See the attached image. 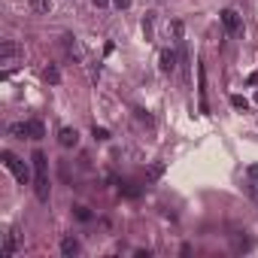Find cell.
<instances>
[{
  "label": "cell",
  "instance_id": "obj_1",
  "mask_svg": "<svg viewBox=\"0 0 258 258\" xmlns=\"http://www.w3.org/2000/svg\"><path fill=\"white\" fill-rule=\"evenodd\" d=\"M34 170H37V179H34V185H37V201H49V176H46V155L37 149L34 152Z\"/></svg>",
  "mask_w": 258,
  "mask_h": 258
},
{
  "label": "cell",
  "instance_id": "obj_2",
  "mask_svg": "<svg viewBox=\"0 0 258 258\" xmlns=\"http://www.w3.org/2000/svg\"><path fill=\"white\" fill-rule=\"evenodd\" d=\"M4 164H7V167L16 173V179H19L22 185H28V179H31V170L25 167V161H19L13 152H4Z\"/></svg>",
  "mask_w": 258,
  "mask_h": 258
},
{
  "label": "cell",
  "instance_id": "obj_3",
  "mask_svg": "<svg viewBox=\"0 0 258 258\" xmlns=\"http://www.w3.org/2000/svg\"><path fill=\"white\" fill-rule=\"evenodd\" d=\"M222 25L228 34H240V16L234 10H222Z\"/></svg>",
  "mask_w": 258,
  "mask_h": 258
},
{
  "label": "cell",
  "instance_id": "obj_4",
  "mask_svg": "<svg viewBox=\"0 0 258 258\" xmlns=\"http://www.w3.org/2000/svg\"><path fill=\"white\" fill-rule=\"evenodd\" d=\"M58 143H61L64 149H70V146H76V143H79V134L73 131V127H61V134H58Z\"/></svg>",
  "mask_w": 258,
  "mask_h": 258
},
{
  "label": "cell",
  "instance_id": "obj_5",
  "mask_svg": "<svg viewBox=\"0 0 258 258\" xmlns=\"http://www.w3.org/2000/svg\"><path fill=\"white\" fill-rule=\"evenodd\" d=\"M61 255H67V258H70V255H79V243H76L73 237H64V240H61Z\"/></svg>",
  "mask_w": 258,
  "mask_h": 258
},
{
  "label": "cell",
  "instance_id": "obj_6",
  "mask_svg": "<svg viewBox=\"0 0 258 258\" xmlns=\"http://www.w3.org/2000/svg\"><path fill=\"white\" fill-rule=\"evenodd\" d=\"M0 55H4V64H10V61L19 55V46H16L13 40H7V43H4V49H0Z\"/></svg>",
  "mask_w": 258,
  "mask_h": 258
},
{
  "label": "cell",
  "instance_id": "obj_7",
  "mask_svg": "<svg viewBox=\"0 0 258 258\" xmlns=\"http://www.w3.org/2000/svg\"><path fill=\"white\" fill-rule=\"evenodd\" d=\"M28 131H31V140H40L43 134H46V127H43V121H28Z\"/></svg>",
  "mask_w": 258,
  "mask_h": 258
},
{
  "label": "cell",
  "instance_id": "obj_8",
  "mask_svg": "<svg viewBox=\"0 0 258 258\" xmlns=\"http://www.w3.org/2000/svg\"><path fill=\"white\" fill-rule=\"evenodd\" d=\"M173 67H176V55H173V52H161V70L170 73Z\"/></svg>",
  "mask_w": 258,
  "mask_h": 258
},
{
  "label": "cell",
  "instance_id": "obj_9",
  "mask_svg": "<svg viewBox=\"0 0 258 258\" xmlns=\"http://www.w3.org/2000/svg\"><path fill=\"white\" fill-rule=\"evenodd\" d=\"M16 255V234H7L4 240V258H13Z\"/></svg>",
  "mask_w": 258,
  "mask_h": 258
},
{
  "label": "cell",
  "instance_id": "obj_10",
  "mask_svg": "<svg viewBox=\"0 0 258 258\" xmlns=\"http://www.w3.org/2000/svg\"><path fill=\"white\" fill-rule=\"evenodd\" d=\"M10 134H16V137H22V140H25V137H31V131H28V121H25V124H22V121H16V124L10 127Z\"/></svg>",
  "mask_w": 258,
  "mask_h": 258
},
{
  "label": "cell",
  "instance_id": "obj_11",
  "mask_svg": "<svg viewBox=\"0 0 258 258\" xmlns=\"http://www.w3.org/2000/svg\"><path fill=\"white\" fill-rule=\"evenodd\" d=\"M43 76H46V82H52V85H58V82H61L58 67H46V73H43Z\"/></svg>",
  "mask_w": 258,
  "mask_h": 258
},
{
  "label": "cell",
  "instance_id": "obj_12",
  "mask_svg": "<svg viewBox=\"0 0 258 258\" xmlns=\"http://www.w3.org/2000/svg\"><path fill=\"white\" fill-rule=\"evenodd\" d=\"M31 7H34L37 13H49V10H52V0H31Z\"/></svg>",
  "mask_w": 258,
  "mask_h": 258
},
{
  "label": "cell",
  "instance_id": "obj_13",
  "mask_svg": "<svg viewBox=\"0 0 258 258\" xmlns=\"http://www.w3.org/2000/svg\"><path fill=\"white\" fill-rule=\"evenodd\" d=\"M231 106L246 112V109H249V100H246V97H240V94H234V97H231Z\"/></svg>",
  "mask_w": 258,
  "mask_h": 258
},
{
  "label": "cell",
  "instance_id": "obj_14",
  "mask_svg": "<svg viewBox=\"0 0 258 258\" xmlns=\"http://www.w3.org/2000/svg\"><path fill=\"white\" fill-rule=\"evenodd\" d=\"M161 173H164V164H152V167H149V176H152V179H158Z\"/></svg>",
  "mask_w": 258,
  "mask_h": 258
},
{
  "label": "cell",
  "instance_id": "obj_15",
  "mask_svg": "<svg viewBox=\"0 0 258 258\" xmlns=\"http://www.w3.org/2000/svg\"><path fill=\"white\" fill-rule=\"evenodd\" d=\"M76 216H79V219H82V222H88V219H91V213H88V210H85V207H79V210H76Z\"/></svg>",
  "mask_w": 258,
  "mask_h": 258
},
{
  "label": "cell",
  "instance_id": "obj_16",
  "mask_svg": "<svg viewBox=\"0 0 258 258\" xmlns=\"http://www.w3.org/2000/svg\"><path fill=\"white\" fill-rule=\"evenodd\" d=\"M94 137H97V140H109V134L103 131V127H94Z\"/></svg>",
  "mask_w": 258,
  "mask_h": 258
},
{
  "label": "cell",
  "instance_id": "obj_17",
  "mask_svg": "<svg viewBox=\"0 0 258 258\" xmlns=\"http://www.w3.org/2000/svg\"><path fill=\"white\" fill-rule=\"evenodd\" d=\"M112 4H115L118 10H127V7H131V0H112Z\"/></svg>",
  "mask_w": 258,
  "mask_h": 258
},
{
  "label": "cell",
  "instance_id": "obj_18",
  "mask_svg": "<svg viewBox=\"0 0 258 258\" xmlns=\"http://www.w3.org/2000/svg\"><path fill=\"white\" fill-rule=\"evenodd\" d=\"M91 4H94V7L100 10V7H106V4H109V0H91Z\"/></svg>",
  "mask_w": 258,
  "mask_h": 258
},
{
  "label": "cell",
  "instance_id": "obj_19",
  "mask_svg": "<svg viewBox=\"0 0 258 258\" xmlns=\"http://www.w3.org/2000/svg\"><path fill=\"white\" fill-rule=\"evenodd\" d=\"M249 176H252V179H258V167H249Z\"/></svg>",
  "mask_w": 258,
  "mask_h": 258
}]
</instances>
